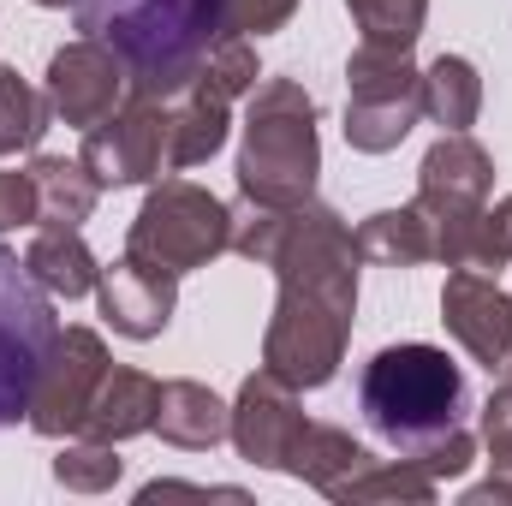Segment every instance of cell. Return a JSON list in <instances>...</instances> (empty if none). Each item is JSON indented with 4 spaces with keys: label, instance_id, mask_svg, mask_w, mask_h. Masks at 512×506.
Instances as JSON below:
<instances>
[{
    "label": "cell",
    "instance_id": "obj_1",
    "mask_svg": "<svg viewBox=\"0 0 512 506\" xmlns=\"http://www.w3.org/2000/svg\"><path fill=\"white\" fill-rule=\"evenodd\" d=\"M358 233L328 209V203H298L280 215V239L262 268H274L280 298L262 334V370L280 381L328 387L346 364L352 340V310H358Z\"/></svg>",
    "mask_w": 512,
    "mask_h": 506
},
{
    "label": "cell",
    "instance_id": "obj_2",
    "mask_svg": "<svg viewBox=\"0 0 512 506\" xmlns=\"http://www.w3.org/2000/svg\"><path fill=\"white\" fill-rule=\"evenodd\" d=\"M221 6L227 0H72L78 30L126 60L131 96L149 102H173L197 84L221 42Z\"/></svg>",
    "mask_w": 512,
    "mask_h": 506
},
{
    "label": "cell",
    "instance_id": "obj_3",
    "mask_svg": "<svg viewBox=\"0 0 512 506\" xmlns=\"http://www.w3.org/2000/svg\"><path fill=\"white\" fill-rule=\"evenodd\" d=\"M358 411L387 447L417 453L465 423V376L441 346H382L358 376Z\"/></svg>",
    "mask_w": 512,
    "mask_h": 506
},
{
    "label": "cell",
    "instance_id": "obj_4",
    "mask_svg": "<svg viewBox=\"0 0 512 506\" xmlns=\"http://www.w3.org/2000/svg\"><path fill=\"white\" fill-rule=\"evenodd\" d=\"M316 173H322V137L310 90L298 78H262L251 90L239 143V197L268 209H298L316 197Z\"/></svg>",
    "mask_w": 512,
    "mask_h": 506
},
{
    "label": "cell",
    "instance_id": "obj_5",
    "mask_svg": "<svg viewBox=\"0 0 512 506\" xmlns=\"http://www.w3.org/2000/svg\"><path fill=\"white\" fill-rule=\"evenodd\" d=\"M126 251L143 262H161L173 274L209 268L221 251H233V209L191 179H155V191L143 197L131 221Z\"/></svg>",
    "mask_w": 512,
    "mask_h": 506
},
{
    "label": "cell",
    "instance_id": "obj_6",
    "mask_svg": "<svg viewBox=\"0 0 512 506\" xmlns=\"http://www.w3.org/2000/svg\"><path fill=\"white\" fill-rule=\"evenodd\" d=\"M417 120H423V72L411 48L358 42V54L346 60V143L358 155H387L411 137Z\"/></svg>",
    "mask_w": 512,
    "mask_h": 506
},
{
    "label": "cell",
    "instance_id": "obj_7",
    "mask_svg": "<svg viewBox=\"0 0 512 506\" xmlns=\"http://www.w3.org/2000/svg\"><path fill=\"white\" fill-rule=\"evenodd\" d=\"M54 304L30 280V268L0 245V429L30 417V387L54 340Z\"/></svg>",
    "mask_w": 512,
    "mask_h": 506
},
{
    "label": "cell",
    "instance_id": "obj_8",
    "mask_svg": "<svg viewBox=\"0 0 512 506\" xmlns=\"http://www.w3.org/2000/svg\"><path fill=\"white\" fill-rule=\"evenodd\" d=\"M108 370H114V364H108L102 334H90V328H54L48 358H42L36 387H30V417H24V423H30L36 435H48V441L78 435Z\"/></svg>",
    "mask_w": 512,
    "mask_h": 506
},
{
    "label": "cell",
    "instance_id": "obj_9",
    "mask_svg": "<svg viewBox=\"0 0 512 506\" xmlns=\"http://www.w3.org/2000/svg\"><path fill=\"white\" fill-rule=\"evenodd\" d=\"M102 191L114 185H155L161 173H173V149H167V102L131 96L126 108H114L102 126L84 131V155H78Z\"/></svg>",
    "mask_w": 512,
    "mask_h": 506
},
{
    "label": "cell",
    "instance_id": "obj_10",
    "mask_svg": "<svg viewBox=\"0 0 512 506\" xmlns=\"http://www.w3.org/2000/svg\"><path fill=\"white\" fill-rule=\"evenodd\" d=\"M42 96H48V108H54L60 126L90 131V126H102L114 108H126L131 102V72H126V60H120L108 42L78 36V42H66V48L48 60Z\"/></svg>",
    "mask_w": 512,
    "mask_h": 506
},
{
    "label": "cell",
    "instance_id": "obj_11",
    "mask_svg": "<svg viewBox=\"0 0 512 506\" xmlns=\"http://www.w3.org/2000/svg\"><path fill=\"white\" fill-rule=\"evenodd\" d=\"M304 411H298V387L280 381L274 370H256L245 376L239 399H233V429L227 441L239 447V459L256 471H286L292 465V447L304 435Z\"/></svg>",
    "mask_w": 512,
    "mask_h": 506
},
{
    "label": "cell",
    "instance_id": "obj_12",
    "mask_svg": "<svg viewBox=\"0 0 512 506\" xmlns=\"http://www.w3.org/2000/svg\"><path fill=\"white\" fill-rule=\"evenodd\" d=\"M441 322L447 334L465 346L471 364H483L489 376L507 370L512 358V298L501 292V274H465L453 268L441 286Z\"/></svg>",
    "mask_w": 512,
    "mask_h": 506
},
{
    "label": "cell",
    "instance_id": "obj_13",
    "mask_svg": "<svg viewBox=\"0 0 512 506\" xmlns=\"http://www.w3.org/2000/svg\"><path fill=\"white\" fill-rule=\"evenodd\" d=\"M96 298H102V316L114 322V334H126V340H155V334H167V322H173V310H179V274L126 251L114 268H102Z\"/></svg>",
    "mask_w": 512,
    "mask_h": 506
},
{
    "label": "cell",
    "instance_id": "obj_14",
    "mask_svg": "<svg viewBox=\"0 0 512 506\" xmlns=\"http://www.w3.org/2000/svg\"><path fill=\"white\" fill-rule=\"evenodd\" d=\"M489 191H495V155L471 131H441L417 167V203L429 215H465L483 209Z\"/></svg>",
    "mask_w": 512,
    "mask_h": 506
},
{
    "label": "cell",
    "instance_id": "obj_15",
    "mask_svg": "<svg viewBox=\"0 0 512 506\" xmlns=\"http://www.w3.org/2000/svg\"><path fill=\"white\" fill-rule=\"evenodd\" d=\"M370 465H376V453H370L364 441H352L346 429H334V423H304L286 477L310 483V489L328 495V501H346V489H352Z\"/></svg>",
    "mask_w": 512,
    "mask_h": 506
},
{
    "label": "cell",
    "instance_id": "obj_16",
    "mask_svg": "<svg viewBox=\"0 0 512 506\" xmlns=\"http://www.w3.org/2000/svg\"><path fill=\"white\" fill-rule=\"evenodd\" d=\"M227 114H233V96H221L209 78H197L191 90H179L167 102V149H173V173L185 167H203L221 155L227 143Z\"/></svg>",
    "mask_w": 512,
    "mask_h": 506
},
{
    "label": "cell",
    "instance_id": "obj_17",
    "mask_svg": "<svg viewBox=\"0 0 512 506\" xmlns=\"http://www.w3.org/2000/svg\"><path fill=\"white\" fill-rule=\"evenodd\" d=\"M233 429V405L221 393H209L203 381H161V405H155V435L185 447V453H209L221 447Z\"/></svg>",
    "mask_w": 512,
    "mask_h": 506
},
{
    "label": "cell",
    "instance_id": "obj_18",
    "mask_svg": "<svg viewBox=\"0 0 512 506\" xmlns=\"http://www.w3.org/2000/svg\"><path fill=\"white\" fill-rule=\"evenodd\" d=\"M435 262L465 268V274H501L512 262V233L501 209H465V215H435Z\"/></svg>",
    "mask_w": 512,
    "mask_h": 506
},
{
    "label": "cell",
    "instance_id": "obj_19",
    "mask_svg": "<svg viewBox=\"0 0 512 506\" xmlns=\"http://www.w3.org/2000/svg\"><path fill=\"white\" fill-rule=\"evenodd\" d=\"M155 405H161V381L155 376H143V370H108L78 435H96V441H114L120 447L131 435H149L155 429Z\"/></svg>",
    "mask_w": 512,
    "mask_h": 506
},
{
    "label": "cell",
    "instance_id": "obj_20",
    "mask_svg": "<svg viewBox=\"0 0 512 506\" xmlns=\"http://www.w3.org/2000/svg\"><path fill=\"white\" fill-rule=\"evenodd\" d=\"M24 268H30V280H36L48 298H84V292H96V280H102L96 251L84 245V233H78V227H54V221L36 227V239H30V251H24Z\"/></svg>",
    "mask_w": 512,
    "mask_h": 506
},
{
    "label": "cell",
    "instance_id": "obj_21",
    "mask_svg": "<svg viewBox=\"0 0 512 506\" xmlns=\"http://www.w3.org/2000/svg\"><path fill=\"white\" fill-rule=\"evenodd\" d=\"M358 251H364V262H382V268H417V262H435V215H429L423 203L376 209V215L358 227Z\"/></svg>",
    "mask_w": 512,
    "mask_h": 506
},
{
    "label": "cell",
    "instance_id": "obj_22",
    "mask_svg": "<svg viewBox=\"0 0 512 506\" xmlns=\"http://www.w3.org/2000/svg\"><path fill=\"white\" fill-rule=\"evenodd\" d=\"M30 185H36L42 221H54V227H84L96 215V203H102V179L84 161H66V155H36Z\"/></svg>",
    "mask_w": 512,
    "mask_h": 506
},
{
    "label": "cell",
    "instance_id": "obj_23",
    "mask_svg": "<svg viewBox=\"0 0 512 506\" xmlns=\"http://www.w3.org/2000/svg\"><path fill=\"white\" fill-rule=\"evenodd\" d=\"M423 114L441 131H471L483 114V78L465 54H441L423 66Z\"/></svg>",
    "mask_w": 512,
    "mask_h": 506
},
{
    "label": "cell",
    "instance_id": "obj_24",
    "mask_svg": "<svg viewBox=\"0 0 512 506\" xmlns=\"http://www.w3.org/2000/svg\"><path fill=\"white\" fill-rule=\"evenodd\" d=\"M126 477V459L114 441H96V435H66L60 459H54V483L72 489V495H108L114 483Z\"/></svg>",
    "mask_w": 512,
    "mask_h": 506
},
{
    "label": "cell",
    "instance_id": "obj_25",
    "mask_svg": "<svg viewBox=\"0 0 512 506\" xmlns=\"http://www.w3.org/2000/svg\"><path fill=\"white\" fill-rule=\"evenodd\" d=\"M54 120L48 96L30 90L18 78V66H0V155H18V149H36L42 131Z\"/></svg>",
    "mask_w": 512,
    "mask_h": 506
},
{
    "label": "cell",
    "instance_id": "obj_26",
    "mask_svg": "<svg viewBox=\"0 0 512 506\" xmlns=\"http://www.w3.org/2000/svg\"><path fill=\"white\" fill-rule=\"evenodd\" d=\"M346 12L364 30V42H376V48H411L423 36L429 0H346Z\"/></svg>",
    "mask_w": 512,
    "mask_h": 506
},
{
    "label": "cell",
    "instance_id": "obj_27",
    "mask_svg": "<svg viewBox=\"0 0 512 506\" xmlns=\"http://www.w3.org/2000/svg\"><path fill=\"white\" fill-rule=\"evenodd\" d=\"M376 501H405V506H429L435 501V477L417 471L411 459H393V465H370L352 489H346V506H376Z\"/></svg>",
    "mask_w": 512,
    "mask_h": 506
},
{
    "label": "cell",
    "instance_id": "obj_28",
    "mask_svg": "<svg viewBox=\"0 0 512 506\" xmlns=\"http://www.w3.org/2000/svg\"><path fill=\"white\" fill-rule=\"evenodd\" d=\"M197 78H209V84H215L221 96H233V102H239V96H251V90H256V78H262V72H256V48H251V36L215 42Z\"/></svg>",
    "mask_w": 512,
    "mask_h": 506
},
{
    "label": "cell",
    "instance_id": "obj_29",
    "mask_svg": "<svg viewBox=\"0 0 512 506\" xmlns=\"http://www.w3.org/2000/svg\"><path fill=\"white\" fill-rule=\"evenodd\" d=\"M417 471H429L435 483H453V477H465L471 471V459H477V441H471V429L459 423V429H447V435H435L429 447H417V453H405Z\"/></svg>",
    "mask_w": 512,
    "mask_h": 506
},
{
    "label": "cell",
    "instance_id": "obj_30",
    "mask_svg": "<svg viewBox=\"0 0 512 506\" xmlns=\"http://www.w3.org/2000/svg\"><path fill=\"white\" fill-rule=\"evenodd\" d=\"M298 12V0H227L221 6V42L233 36H268Z\"/></svg>",
    "mask_w": 512,
    "mask_h": 506
},
{
    "label": "cell",
    "instance_id": "obj_31",
    "mask_svg": "<svg viewBox=\"0 0 512 506\" xmlns=\"http://www.w3.org/2000/svg\"><path fill=\"white\" fill-rule=\"evenodd\" d=\"M483 441H489V465L495 477L512 483V381H501L483 405Z\"/></svg>",
    "mask_w": 512,
    "mask_h": 506
},
{
    "label": "cell",
    "instance_id": "obj_32",
    "mask_svg": "<svg viewBox=\"0 0 512 506\" xmlns=\"http://www.w3.org/2000/svg\"><path fill=\"white\" fill-rule=\"evenodd\" d=\"M18 227H42V203H36V185H30V167H0V233H18Z\"/></svg>",
    "mask_w": 512,
    "mask_h": 506
},
{
    "label": "cell",
    "instance_id": "obj_33",
    "mask_svg": "<svg viewBox=\"0 0 512 506\" xmlns=\"http://www.w3.org/2000/svg\"><path fill=\"white\" fill-rule=\"evenodd\" d=\"M501 221H507V233H512V197H507V203H501Z\"/></svg>",
    "mask_w": 512,
    "mask_h": 506
},
{
    "label": "cell",
    "instance_id": "obj_34",
    "mask_svg": "<svg viewBox=\"0 0 512 506\" xmlns=\"http://www.w3.org/2000/svg\"><path fill=\"white\" fill-rule=\"evenodd\" d=\"M36 6H72V0H36Z\"/></svg>",
    "mask_w": 512,
    "mask_h": 506
}]
</instances>
